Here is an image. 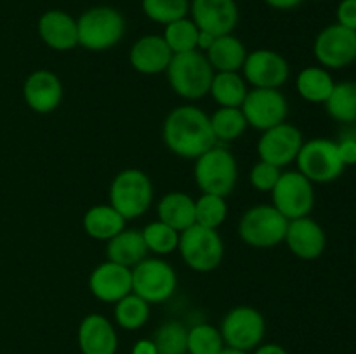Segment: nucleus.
<instances>
[{
    "instance_id": "obj_27",
    "label": "nucleus",
    "mask_w": 356,
    "mask_h": 354,
    "mask_svg": "<svg viewBox=\"0 0 356 354\" xmlns=\"http://www.w3.org/2000/svg\"><path fill=\"white\" fill-rule=\"evenodd\" d=\"M334 82L332 75L329 69L322 68V66H308L302 71H299L298 78H296V89L298 94L308 103L315 104H325L332 94Z\"/></svg>"
},
{
    "instance_id": "obj_1",
    "label": "nucleus",
    "mask_w": 356,
    "mask_h": 354,
    "mask_svg": "<svg viewBox=\"0 0 356 354\" xmlns=\"http://www.w3.org/2000/svg\"><path fill=\"white\" fill-rule=\"evenodd\" d=\"M162 137L170 153L186 160H197L218 144L211 117L193 104L177 106L167 115Z\"/></svg>"
},
{
    "instance_id": "obj_37",
    "label": "nucleus",
    "mask_w": 356,
    "mask_h": 354,
    "mask_svg": "<svg viewBox=\"0 0 356 354\" xmlns=\"http://www.w3.org/2000/svg\"><path fill=\"white\" fill-rule=\"evenodd\" d=\"M143 12L146 17L160 24L186 17L190 12V0H143Z\"/></svg>"
},
{
    "instance_id": "obj_35",
    "label": "nucleus",
    "mask_w": 356,
    "mask_h": 354,
    "mask_svg": "<svg viewBox=\"0 0 356 354\" xmlns=\"http://www.w3.org/2000/svg\"><path fill=\"white\" fill-rule=\"evenodd\" d=\"M221 332L209 323H197L188 328V354H219L225 349Z\"/></svg>"
},
{
    "instance_id": "obj_15",
    "label": "nucleus",
    "mask_w": 356,
    "mask_h": 354,
    "mask_svg": "<svg viewBox=\"0 0 356 354\" xmlns=\"http://www.w3.org/2000/svg\"><path fill=\"white\" fill-rule=\"evenodd\" d=\"M302 144H305L302 132L296 125L284 121L263 132L257 142V153L263 162L284 169L289 163L296 162Z\"/></svg>"
},
{
    "instance_id": "obj_38",
    "label": "nucleus",
    "mask_w": 356,
    "mask_h": 354,
    "mask_svg": "<svg viewBox=\"0 0 356 354\" xmlns=\"http://www.w3.org/2000/svg\"><path fill=\"white\" fill-rule=\"evenodd\" d=\"M280 176L282 170L278 169V167L259 160V162L254 163V167L250 169L249 180L250 184H252L254 189L261 191V193H271V189H273L275 184L278 183Z\"/></svg>"
},
{
    "instance_id": "obj_31",
    "label": "nucleus",
    "mask_w": 356,
    "mask_h": 354,
    "mask_svg": "<svg viewBox=\"0 0 356 354\" xmlns=\"http://www.w3.org/2000/svg\"><path fill=\"white\" fill-rule=\"evenodd\" d=\"M211 127L219 144V142H232L242 137L249 124L240 108H219L211 115Z\"/></svg>"
},
{
    "instance_id": "obj_23",
    "label": "nucleus",
    "mask_w": 356,
    "mask_h": 354,
    "mask_svg": "<svg viewBox=\"0 0 356 354\" xmlns=\"http://www.w3.org/2000/svg\"><path fill=\"white\" fill-rule=\"evenodd\" d=\"M106 257L108 260L120 266L132 269L141 260L148 257V246H146L143 233L138 229H124L106 242Z\"/></svg>"
},
{
    "instance_id": "obj_22",
    "label": "nucleus",
    "mask_w": 356,
    "mask_h": 354,
    "mask_svg": "<svg viewBox=\"0 0 356 354\" xmlns=\"http://www.w3.org/2000/svg\"><path fill=\"white\" fill-rule=\"evenodd\" d=\"M38 35L47 47L54 51H72L79 45L76 19L65 10H47L38 19Z\"/></svg>"
},
{
    "instance_id": "obj_32",
    "label": "nucleus",
    "mask_w": 356,
    "mask_h": 354,
    "mask_svg": "<svg viewBox=\"0 0 356 354\" xmlns=\"http://www.w3.org/2000/svg\"><path fill=\"white\" fill-rule=\"evenodd\" d=\"M152 340L159 354H188V326L177 319L160 325Z\"/></svg>"
},
{
    "instance_id": "obj_24",
    "label": "nucleus",
    "mask_w": 356,
    "mask_h": 354,
    "mask_svg": "<svg viewBox=\"0 0 356 354\" xmlns=\"http://www.w3.org/2000/svg\"><path fill=\"white\" fill-rule=\"evenodd\" d=\"M125 219L110 203L94 205L83 214L82 226L87 236L97 242H108L125 229Z\"/></svg>"
},
{
    "instance_id": "obj_4",
    "label": "nucleus",
    "mask_w": 356,
    "mask_h": 354,
    "mask_svg": "<svg viewBox=\"0 0 356 354\" xmlns=\"http://www.w3.org/2000/svg\"><path fill=\"white\" fill-rule=\"evenodd\" d=\"M193 177L202 193L229 196L238 183V163L233 153L216 144L195 160Z\"/></svg>"
},
{
    "instance_id": "obj_46",
    "label": "nucleus",
    "mask_w": 356,
    "mask_h": 354,
    "mask_svg": "<svg viewBox=\"0 0 356 354\" xmlns=\"http://www.w3.org/2000/svg\"><path fill=\"white\" fill-rule=\"evenodd\" d=\"M355 264H356V248H355Z\"/></svg>"
},
{
    "instance_id": "obj_11",
    "label": "nucleus",
    "mask_w": 356,
    "mask_h": 354,
    "mask_svg": "<svg viewBox=\"0 0 356 354\" xmlns=\"http://www.w3.org/2000/svg\"><path fill=\"white\" fill-rule=\"evenodd\" d=\"M271 205L285 219H301L312 214L315 207V187L299 170H289L282 172L280 179L271 189Z\"/></svg>"
},
{
    "instance_id": "obj_6",
    "label": "nucleus",
    "mask_w": 356,
    "mask_h": 354,
    "mask_svg": "<svg viewBox=\"0 0 356 354\" xmlns=\"http://www.w3.org/2000/svg\"><path fill=\"white\" fill-rule=\"evenodd\" d=\"M289 219H285L273 205H254L240 217L238 236L252 248H273L285 239Z\"/></svg>"
},
{
    "instance_id": "obj_12",
    "label": "nucleus",
    "mask_w": 356,
    "mask_h": 354,
    "mask_svg": "<svg viewBox=\"0 0 356 354\" xmlns=\"http://www.w3.org/2000/svg\"><path fill=\"white\" fill-rule=\"evenodd\" d=\"M313 54L325 69H343L356 61V31L343 24H329L315 38Z\"/></svg>"
},
{
    "instance_id": "obj_44",
    "label": "nucleus",
    "mask_w": 356,
    "mask_h": 354,
    "mask_svg": "<svg viewBox=\"0 0 356 354\" xmlns=\"http://www.w3.org/2000/svg\"><path fill=\"white\" fill-rule=\"evenodd\" d=\"M214 40H216V37L214 35H211V33H207V31H200V33H198V42H197V51H200V52H207L209 49H211V45L214 44Z\"/></svg>"
},
{
    "instance_id": "obj_17",
    "label": "nucleus",
    "mask_w": 356,
    "mask_h": 354,
    "mask_svg": "<svg viewBox=\"0 0 356 354\" xmlns=\"http://www.w3.org/2000/svg\"><path fill=\"white\" fill-rule=\"evenodd\" d=\"M89 290L97 301L117 304L132 292V269L106 260L90 273Z\"/></svg>"
},
{
    "instance_id": "obj_8",
    "label": "nucleus",
    "mask_w": 356,
    "mask_h": 354,
    "mask_svg": "<svg viewBox=\"0 0 356 354\" xmlns=\"http://www.w3.org/2000/svg\"><path fill=\"white\" fill-rule=\"evenodd\" d=\"M176 288V271L160 257H146L132 267V294L145 298L149 305L163 304L172 298Z\"/></svg>"
},
{
    "instance_id": "obj_40",
    "label": "nucleus",
    "mask_w": 356,
    "mask_h": 354,
    "mask_svg": "<svg viewBox=\"0 0 356 354\" xmlns=\"http://www.w3.org/2000/svg\"><path fill=\"white\" fill-rule=\"evenodd\" d=\"M337 151L344 165H356V137L348 135L337 141Z\"/></svg>"
},
{
    "instance_id": "obj_29",
    "label": "nucleus",
    "mask_w": 356,
    "mask_h": 354,
    "mask_svg": "<svg viewBox=\"0 0 356 354\" xmlns=\"http://www.w3.org/2000/svg\"><path fill=\"white\" fill-rule=\"evenodd\" d=\"M327 113L341 124H356V82H339L325 101Z\"/></svg>"
},
{
    "instance_id": "obj_9",
    "label": "nucleus",
    "mask_w": 356,
    "mask_h": 354,
    "mask_svg": "<svg viewBox=\"0 0 356 354\" xmlns=\"http://www.w3.org/2000/svg\"><path fill=\"white\" fill-rule=\"evenodd\" d=\"M298 170L313 184H329L343 176L346 165L337 151V142L316 137L306 141L296 158Z\"/></svg>"
},
{
    "instance_id": "obj_18",
    "label": "nucleus",
    "mask_w": 356,
    "mask_h": 354,
    "mask_svg": "<svg viewBox=\"0 0 356 354\" xmlns=\"http://www.w3.org/2000/svg\"><path fill=\"white\" fill-rule=\"evenodd\" d=\"M63 83L56 73L49 69H37L24 80L23 97L31 111L40 115L52 113L63 101Z\"/></svg>"
},
{
    "instance_id": "obj_33",
    "label": "nucleus",
    "mask_w": 356,
    "mask_h": 354,
    "mask_svg": "<svg viewBox=\"0 0 356 354\" xmlns=\"http://www.w3.org/2000/svg\"><path fill=\"white\" fill-rule=\"evenodd\" d=\"M226 217H228V205L225 196L202 193V196L195 200V224L218 229L219 226L225 224Z\"/></svg>"
},
{
    "instance_id": "obj_10",
    "label": "nucleus",
    "mask_w": 356,
    "mask_h": 354,
    "mask_svg": "<svg viewBox=\"0 0 356 354\" xmlns=\"http://www.w3.org/2000/svg\"><path fill=\"white\" fill-rule=\"evenodd\" d=\"M226 347L238 351H254L263 344L266 333L264 316L250 305H238L229 309L219 326Z\"/></svg>"
},
{
    "instance_id": "obj_41",
    "label": "nucleus",
    "mask_w": 356,
    "mask_h": 354,
    "mask_svg": "<svg viewBox=\"0 0 356 354\" xmlns=\"http://www.w3.org/2000/svg\"><path fill=\"white\" fill-rule=\"evenodd\" d=\"M131 354H159V351L152 339H141L132 346Z\"/></svg>"
},
{
    "instance_id": "obj_28",
    "label": "nucleus",
    "mask_w": 356,
    "mask_h": 354,
    "mask_svg": "<svg viewBox=\"0 0 356 354\" xmlns=\"http://www.w3.org/2000/svg\"><path fill=\"white\" fill-rule=\"evenodd\" d=\"M247 82L238 71H216L209 94L221 108H240L245 99Z\"/></svg>"
},
{
    "instance_id": "obj_7",
    "label": "nucleus",
    "mask_w": 356,
    "mask_h": 354,
    "mask_svg": "<svg viewBox=\"0 0 356 354\" xmlns=\"http://www.w3.org/2000/svg\"><path fill=\"white\" fill-rule=\"evenodd\" d=\"M177 250L184 264L197 273L214 271L225 257V243L218 229L204 228L200 224H193L179 233Z\"/></svg>"
},
{
    "instance_id": "obj_30",
    "label": "nucleus",
    "mask_w": 356,
    "mask_h": 354,
    "mask_svg": "<svg viewBox=\"0 0 356 354\" xmlns=\"http://www.w3.org/2000/svg\"><path fill=\"white\" fill-rule=\"evenodd\" d=\"M113 316L120 328L127 330V332H134V330L143 328L148 323L149 304L145 298L131 292L115 304Z\"/></svg>"
},
{
    "instance_id": "obj_34",
    "label": "nucleus",
    "mask_w": 356,
    "mask_h": 354,
    "mask_svg": "<svg viewBox=\"0 0 356 354\" xmlns=\"http://www.w3.org/2000/svg\"><path fill=\"white\" fill-rule=\"evenodd\" d=\"M198 33H200V30L193 23V19L181 17V19L165 24V31H163L162 37L170 47V51L177 54V52L197 51Z\"/></svg>"
},
{
    "instance_id": "obj_2",
    "label": "nucleus",
    "mask_w": 356,
    "mask_h": 354,
    "mask_svg": "<svg viewBox=\"0 0 356 354\" xmlns=\"http://www.w3.org/2000/svg\"><path fill=\"white\" fill-rule=\"evenodd\" d=\"M165 73L170 89L186 101H198L207 96L214 78V69L200 51L174 54Z\"/></svg>"
},
{
    "instance_id": "obj_19",
    "label": "nucleus",
    "mask_w": 356,
    "mask_h": 354,
    "mask_svg": "<svg viewBox=\"0 0 356 354\" xmlns=\"http://www.w3.org/2000/svg\"><path fill=\"white\" fill-rule=\"evenodd\" d=\"M284 242L296 257L302 260H315L325 252L327 235L315 219L306 215L289 221Z\"/></svg>"
},
{
    "instance_id": "obj_13",
    "label": "nucleus",
    "mask_w": 356,
    "mask_h": 354,
    "mask_svg": "<svg viewBox=\"0 0 356 354\" xmlns=\"http://www.w3.org/2000/svg\"><path fill=\"white\" fill-rule=\"evenodd\" d=\"M240 110L243 111L247 124L256 130H268L284 124L289 117L287 97L280 89H256L249 90Z\"/></svg>"
},
{
    "instance_id": "obj_43",
    "label": "nucleus",
    "mask_w": 356,
    "mask_h": 354,
    "mask_svg": "<svg viewBox=\"0 0 356 354\" xmlns=\"http://www.w3.org/2000/svg\"><path fill=\"white\" fill-rule=\"evenodd\" d=\"M270 7L278 10H291L294 7H298L299 3H302V0H264Z\"/></svg>"
},
{
    "instance_id": "obj_26",
    "label": "nucleus",
    "mask_w": 356,
    "mask_h": 354,
    "mask_svg": "<svg viewBox=\"0 0 356 354\" xmlns=\"http://www.w3.org/2000/svg\"><path fill=\"white\" fill-rule=\"evenodd\" d=\"M247 54L249 52H247L242 40L229 33L216 37L214 44L205 52V58L216 71H240L243 62H245Z\"/></svg>"
},
{
    "instance_id": "obj_5",
    "label": "nucleus",
    "mask_w": 356,
    "mask_h": 354,
    "mask_svg": "<svg viewBox=\"0 0 356 354\" xmlns=\"http://www.w3.org/2000/svg\"><path fill=\"white\" fill-rule=\"evenodd\" d=\"M76 30L80 47L103 52L122 40L125 33V19L113 7H92L76 19Z\"/></svg>"
},
{
    "instance_id": "obj_36",
    "label": "nucleus",
    "mask_w": 356,
    "mask_h": 354,
    "mask_svg": "<svg viewBox=\"0 0 356 354\" xmlns=\"http://www.w3.org/2000/svg\"><path fill=\"white\" fill-rule=\"evenodd\" d=\"M141 233L146 246H148V252L156 253V255H169V253L176 252L177 245H179V233L159 219L145 226Z\"/></svg>"
},
{
    "instance_id": "obj_25",
    "label": "nucleus",
    "mask_w": 356,
    "mask_h": 354,
    "mask_svg": "<svg viewBox=\"0 0 356 354\" xmlns=\"http://www.w3.org/2000/svg\"><path fill=\"white\" fill-rule=\"evenodd\" d=\"M156 215L159 221L181 233L195 224V200L184 191H170L156 205Z\"/></svg>"
},
{
    "instance_id": "obj_16",
    "label": "nucleus",
    "mask_w": 356,
    "mask_h": 354,
    "mask_svg": "<svg viewBox=\"0 0 356 354\" xmlns=\"http://www.w3.org/2000/svg\"><path fill=\"white\" fill-rule=\"evenodd\" d=\"M190 12L198 30L214 37L232 33L240 17L235 0H191Z\"/></svg>"
},
{
    "instance_id": "obj_21",
    "label": "nucleus",
    "mask_w": 356,
    "mask_h": 354,
    "mask_svg": "<svg viewBox=\"0 0 356 354\" xmlns=\"http://www.w3.org/2000/svg\"><path fill=\"white\" fill-rule=\"evenodd\" d=\"M172 56L174 52L170 51L162 35H145L131 47L129 62L143 75H159L165 71Z\"/></svg>"
},
{
    "instance_id": "obj_3",
    "label": "nucleus",
    "mask_w": 356,
    "mask_h": 354,
    "mask_svg": "<svg viewBox=\"0 0 356 354\" xmlns=\"http://www.w3.org/2000/svg\"><path fill=\"white\" fill-rule=\"evenodd\" d=\"M110 205L125 219L132 221L149 210L153 203V184L148 174L139 169H125L110 184Z\"/></svg>"
},
{
    "instance_id": "obj_14",
    "label": "nucleus",
    "mask_w": 356,
    "mask_h": 354,
    "mask_svg": "<svg viewBox=\"0 0 356 354\" xmlns=\"http://www.w3.org/2000/svg\"><path fill=\"white\" fill-rule=\"evenodd\" d=\"M242 76L256 89H280L291 76L289 61L271 49H257L247 54Z\"/></svg>"
},
{
    "instance_id": "obj_42",
    "label": "nucleus",
    "mask_w": 356,
    "mask_h": 354,
    "mask_svg": "<svg viewBox=\"0 0 356 354\" xmlns=\"http://www.w3.org/2000/svg\"><path fill=\"white\" fill-rule=\"evenodd\" d=\"M254 354H289V351L285 347H282L280 344H261L254 349Z\"/></svg>"
},
{
    "instance_id": "obj_45",
    "label": "nucleus",
    "mask_w": 356,
    "mask_h": 354,
    "mask_svg": "<svg viewBox=\"0 0 356 354\" xmlns=\"http://www.w3.org/2000/svg\"><path fill=\"white\" fill-rule=\"evenodd\" d=\"M219 354H249L245 351H238V349H232V347H225Z\"/></svg>"
},
{
    "instance_id": "obj_20",
    "label": "nucleus",
    "mask_w": 356,
    "mask_h": 354,
    "mask_svg": "<svg viewBox=\"0 0 356 354\" xmlns=\"http://www.w3.org/2000/svg\"><path fill=\"white\" fill-rule=\"evenodd\" d=\"M79 347L82 354H117L118 337L113 323L103 314H87L79 325Z\"/></svg>"
},
{
    "instance_id": "obj_39",
    "label": "nucleus",
    "mask_w": 356,
    "mask_h": 354,
    "mask_svg": "<svg viewBox=\"0 0 356 354\" xmlns=\"http://www.w3.org/2000/svg\"><path fill=\"white\" fill-rule=\"evenodd\" d=\"M336 16L337 23L356 31V0H341Z\"/></svg>"
}]
</instances>
